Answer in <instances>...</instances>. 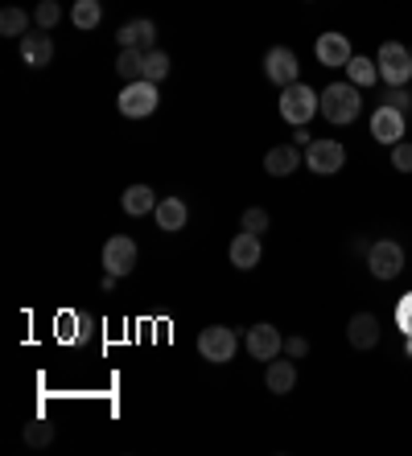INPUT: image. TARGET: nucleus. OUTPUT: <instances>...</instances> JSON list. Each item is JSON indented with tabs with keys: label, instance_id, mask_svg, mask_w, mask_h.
<instances>
[{
	"label": "nucleus",
	"instance_id": "nucleus-22",
	"mask_svg": "<svg viewBox=\"0 0 412 456\" xmlns=\"http://www.w3.org/2000/svg\"><path fill=\"white\" fill-rule=\"evenodd\" d=\"M70 21H75L83 33L95 29V25L103 21V9H99V0H75V9H70Z\"/></svg>",
	"mask_w": 412,
	"mask_h": 456
},
{
	"label": "nucleus",
	"instance_id": "nucleus-13",
	"mask_svg": "<svg viewBox=\"0 0 412 456\" xmlns=\"http://www.w3.org/2000/svg\"><path fill=\"white\" fill-rule=\"evenodd\" d=\"M119 50H157V25L149 17H136V21L119 25Z\"/></svg>",
	"mask_w": 412,
	"mask_h": 456
},
{
	"label": "nucleus",
	"instance_id": "nucleus-4",
	"mask_svg": "<svg viewBox=\"0 0 412 456\" xmlns=\"http://www.w3.org/2000/svg\"><path fill=\"white\" fill-rule=\"evenodd\" d=\"M235 350H239V338H235V330H227V325H210V330L198 333V354H202L206 362H215V366L231 362Z\"/></svg>",
	"mask_w": 412,
	"mask_h": 456
},
{
	"label": "nucleus",
	"instance_id": "nucleus-24",
	"mask_svg": "<svg viewBox=\"0 0 412 456\" xmlns=\"http://www.w3.org/2000/svg\"><path fill=\"white\" fill-rule=\"evenodd\" d=\"M25 29H29V17H25V9H4L0 12V33L4 37H25Z\"/></svg>",
	"mask_w": 412,
	"mask_h": 456
},
{
	"label": "nucleus",
	"instance_id": "nucleus-12",
	"mask_svg": "<svg viewBox=\"0 0 412 456\" xmlns=\"http://www.w3.org/2000/svg\"><path fill=\"white\" fill-rule=\"evenodd\" d=\"M347 338H350V346H355V350H375V346H380V338H383L380 317H375V313H355V317H350V325H347Z\"/></svg>",
	"mask_w": 412,
	"mask_h": 456
},
{
	"label": "nucleus",
	"instance_id": "nucleus-25",
	"mask_svg": "<svg viewBox=\"0 0 412 456\" xmlns=\"http://www.w3.org/2000/svg\"><path fill=\"white\" fill-rule=\"evenodd\" d=\"M169 75V53L165 50H144V78L149 83H161Z\"/></svg>",
	"mask_w": 412,
	"mask_h": 456
},
{
	"label": "nucleus",
	"instance_id": "nucleus-28",
	"mask_svg": "<svg viewBox=\"0 0 412 456\" xmlns=\"http://www.w3.org/2000/svg\"><path fill=\"white\" fill-rule=\"evenodd\" d=\"M396 330H400L404 338H412V292H404L400 305H396Z\"/></svg>",
	"mask_w": 412,
	"mask_h": 456
},
{
	"label": "nucleus",
	"instance_id": "nucleus-8",
	"mask_svg": "<svg viewBox=\"0 0 412 456\" xmlns=\"http://www.w3.org/2000/svg\"><path fill=\"white\" fill-rule=\"evenodd\" d=\"M297 70H301V66H297V53L289 50V45H272L268 58H264V75L284 91V86L297 83Z\"/></svg>",
	"mask_w": 412,
	"mask_h": 456
},
{
	"label": "nucleus",
	"instance_id": "nucleus-16",
	"mask_svg": "<svg viewBox=\"0 0 412 456\" xmlns=\"http://www.w3.org/2000/svg\"><path fill=\"white\" fill-rule=\"evenodd\" d=\"M50 58H54V42H50V33H25L21 37V62L29 66V70H42V66H50Z\"/></svg>",
	"mask_w": 412,
	"mask_h": 456
},
{
	"label": "nucleus",
	"instance_id": "nucleus-23",
	"mask_svg": "<svg viewBox=\"0 0 412 456\" xmlns=\"http://www.w3.org/2000/svg\"><path fill=\"white\" fill-rule=\"evenodd\" d=\"M347 70H350V83L355 86H371L380 78V62H375V58H358V53L347 62Z\"/></svg>",
	"mask_w": 412,
	"mask_h": 456
},
{
	"label": "nucleus",
	"instance_id": "nucleus-2",
	"mask_svg": "<svg viewBox=\"0 0 412 456\" xmlns=\"http://www.w3.org/2000/svg\"><path fill=\"white\" fill-rule=\"evenodd\" d=\"M322 111V95H317L314 86H305V83H293V86H284L281 91V116L289 119L293 127H305L309 119Z\"/></svg>",
	"mask_w": 412,
	"mask_h": 456
},
{
	"label": "nucleus",
	"instance_id": "nucleus-34",
	"mask_svg": "<svg viewBox=\"0 0 412 456\" xmlns=\"http://www.w3.org/2000/svg\"><path fill=\"white\" fill-rule=\"evenodd\" d=\"M116 280H119V276H111V272H108V276L99 280V288H103V292H111V288H116Z\"/></svg>",
	"mask_w": 412,
	"mask_h": 456
},
{
	"label": "nucleus",
	"instance_id": "nucleus-1",
	"mask_svg": "<svg viewBox=\"0 0 412 456\" xmlns=\"http://www.w3.org/2000/svg\"><path fill=\"white\" fill-rule=\"evenodd\" d=\"M358 111H363V95H358L355 83H330L322 91V116L330 119V124H355Z\"/></svg>",
	"mask_w": 412,
	"mask_h": 456
},
{
	"label": "nucleus",
	"instance_id": "nucleus-3",
	"mask_svg": "<svg viewBox=\"0 0 412 456\" xmlns=\"http://www.w3.org/2000/svg\"><path fill=\"white\" fill-rule=\"evenodd\" d=\"M157 103H161V95H157V83H149V78L124 83V91H119V116H124V119L152 116V111H157Z\"/></svg>",
	"mask_w": 412,
	"mask_h": 456
},
{
	"label": "nucleus",
	"instance_id": "nucleus-33",
	"mask_svg": "<svg viewBox=\"0 0 412 456\" xmlns=\"http://www.w3.org/2000/svg\"><path fill=\"white\" fill-rule=\"evenodd\" d=\"M293 144H297V149H309V144H314V136L301 127V132H293Z\"/></svg>",
	"mask_w": 412,
	"mask_h": 456
},
{
	"label": "nucleus",
	"instance_id": "nucleus-32",
	"mask_svg": "<svg viewBox=\"0 0 412 456\" xmlns=\"http://www.w3.org/2000/svg\"><path fill=\"white\" fill-rule=\"evenodd\" d=\"M284 354H289V358H305V354H309V341H305V338H289V341H284Z\"/></svg>",
	"mask_w": 412,
	"mask_h": 456
},
{
	"label": "nucleus",
	"instance_id": "nucleus-30",
	"mask_svg": "<svg viewBox=\"0 0 412 456\" xmlns=\"http://www.w3.org/2000/svg\"><path fill=\"white\" fill-rule=\"evenodd\" d=\"M391 165H396L400 173H412V144H408V140L391 144Z\"/></svg>",
	"mask_w": 412,
	"mask_h": 456
},
{
	"label": "nucleus",
	"instance_id": "nucleus-35",
	"mask_svg": "<svg viewBox=\"0 0 412 456\" xmlns=\"http://www.w3.org/2000/svg\"><path fill=\"white\" fill-rule=\"evenodd\" d=\"M408 358H412V338H408Z\"/></svg>",
	"mask_w": 412,
	"mask_h": 456
},
{
	"label": "nucleus",
	"instance_id": "nucleus-19",
	"mask_svg": "<svg viewBox=\"0 0 412 456\" xmlns=\"http://www.w3.org/2000/svg\"><path fill=\"white\" fill-rule=\"evenodd\" d=\"M119 202H124V214H132V218H144V214L157 210V193H152L149 185H128Z\"/></svg>",
	"mask_w": 412,
	"mask_h": 456
},
{
	"label": "nucleus",
	"instance_id": "nucleus-18",
	"mask_svg": "<svg viewBox=\"0 0 412 456\" xmlns=\"http://www.w3.org/2000/svg\"><path fill=\"white\" fill-rule=\"evenodd\" d=\"M305 160L301 152L293 149V144H281V149H268V157H264V169L272 173V177H289V173H297Z\"/></svg>",
	"mask_w": 412,
	"mask_h": 456
},
{
	"label": "nucleus",
	"instance_id": "nucleus-5",
	"mask_svg": "<svg viewBox=\"0 0 412 456\" xmlns=\"http://www.w3.org/2000/svg\"><path fill=\"white\" fill-rule=\"evenodd\" d=\"M375 62H380V78L388 86H404L412 78V50H404L400 42H383Z\"/></svg>",
	"mask_w": 412,
	"mask_h": 456
},
{
	"label": "nucleus",
	"instance_id": "nucleus-9",
	"mask_svg": "<svg viewBox=\"0 0 412 456\" xmlns=\"http://www.w3.org/2000/svg\"><path fill=\"white\" fill-rule=\"evenodd\" d=\"M404 127H408V116L396 111V107H375V116H371V136L380 140V144H400L404 140Z\"/></svg>",
	"mask_w": 412,
	"mask_h": 456
},
{
	"label": "nucleus",
	"instance_id": "nucleus-31",
	"mask_svg": "<svg viewBox=\"0 0 412 456\" xmlns=\"http://www.w3.org/2000/svg\"><path fill=\"white\" fill-rule=\"evenodd\" d=\"M388 107H396V111H404V116H408L412 95L404 91V86H388Z\"/></svg>",
	"mask_w": 412,
	"mask_h": 456
},
{
	"label": "nucleus",
	"instance_id": "nucleus-17",
	"mask_svg": "<svg viewBox=\"0 0 412 456\" xmlns=\"http://www.w3.org/2000/svg\"><path fill=\"white\" fill-rule=\"evenodd\" d=\"M157 226H161L165 234H174V231H182L185 223H190V210H185V202L182 198H161V202H157Z\"/></svg>",
	"mask_w": 412,
	"mask_h": 456
},
{
	"label": "nucleus",
	"instance_id": "nucleus-20",
	"mask_svg": "<svg viewBox=\"0 0 412 456\" xmlns=\"http://www.w3.org/2000/svg\"><path fill=\"white\" fill-rule=\"evenodd\" d=\"M264 382H268L272 395H289L297 387V366L293 362H268V374H264Z\"/></svg>",
	"mask_w": 412,
	"mask_h": 456
},
{
	"label": "nucleus",
	"instance_id": "nucleus-21",
	"mask_svg": "<svg viewBox=\"0 0 412 456\" xmlns=\"http://www.w3.org/2000/svg\"><path fill=\"white\" fill-rule=\"evenodd\" d=\"M116 70H119V78H124V83H136V78H144V50H119Z\"/></svg>",
	"mask_w": 412,
	"mask_h": 456
},
{
	"label": "nucleus",
	"instance_id": "nucleus-11",
	"mask_svg": "<svg viewBox=\"0 0 412 456\" xmlns=\"http://www.w3.org/2000/svg\"><path fill=\"white\" fill-rule=\"evenodd\" d=\"M243 346H248V354L256 362H272L284 350V338L276 333V325H251L248 338H243Z\"/></svg>",
	"mask_w": 412,
	"mask_h": 456
},
{
	"label": "nucleus",
	"instance_id": "nucleus-15",
	"mask_svg": "<svg viewBox=\"0 0 412 456\" xmlns=\"http://www.w3.org/2000/svg\"><path fill=\"white\" fill-rule=\"evenodd\" d=\"M231 264L239 267V272H251V267L260 264V255H264V247H260V234H251V231H239L235 239H231Z\"/></svg>",
	"mask_w": 412,
	"mask_h": 456
},
{
	"label": "nucleus",
	"instance_id": "nucleus-26",
	"mask_svg": "<svg viewBox=\"0 0 412 456\" xmlns=\"http://www.w3.org/2000/svg\"><path fill=\"white\" fill-rule=\"evenodd\" d=\"M58 21H62L58 0H42V4H37V12H33V25H37V29H54Z\"/></svg>",
	"mask_w": 412,
	"mask_h": 456
},
{
	"label": "nucleus",
	"instance_id": "nucleus-14",
	"mask_svg": "<svg viewBox=\"0 0 412 456\" xmlns=\"http://www.w3.org/2000/svg\"><path fill=\"white\" fill-rule=\"evenodd\" d=\"M355 53H350V42L347 33H322L317 37V62L330 66V70H338V66H347Z\"/></svg>",
	"mask_w": 412,
	"mask_h": 456
},
{
	"label": "nucleus",
	"instance_id": "nucleus-27",
	"mask_svg": "<svg viewBox=\"0 0 412 456\" xmlns=\"http://www.w3.org/2000/svg\"><path fill=\"white\" fill-rule=\"evenodd\" d=\"M50 440H54V428L45 424V419H33V424L25 428V444L29 448H45Z\"/></svg>",
	"mask_w": 412,
	"mask_h": 456
},
{
	"label": "nucleus",
	"instance_id": "nucleus-7",
	"mask_svg": "<svg viewBox=\"0 0 412 456\" xmlns=\"http://www.w3.org/2000/svg\"><path fill=\"white\" fill-rule=\"evenodd\" d=\"M305 165L317 173V177H330L347 165V149L338 144V140H314L309 149H305Z\"/></svg>",
	"mask_w": 412,
	"mask_h": 456
},
{
	"label": "nucleus",
	"instance_id": "nucleus-10",
	"mask_svg": "<svg viewBox=\"0 0 412 456\" xmlns=\"http://www.w3.org/2000/svg\"><path fill=\"white\" fill-rule=\"evenodd\" d=\"M103 267H108L111 276H128L132 267H136V243H132L128 234H116L103 243Z\"/></svg>",
	"mask_w": 412,
	"mask_h": 456
},
{
	"label": "nucleus",
	"instance_id": "nucleus-6",
	"mask_svg": "<svg viewBox=\"0 0 412 456\" xmlns=\"http://www.w3.org/2000/svg\"><path fill=\"white\" fill-rule=\"evenodd\" d=\"M367 267L375 280H396L404 272V247L391 243V239H380V243L367 247Z\"/></svg>",
	"mask_w": 412,
	"mask_h": 456
},
{
	"label": "nucleus",
	"instance_id": "nucleus-29",
	"mask_svg": "<svg viewBox=\"0 0 412 456\" xmlns=\"http://www.w3.org/2000/svg\"><path fill=\"white\" fill-rule=\"evenodd\" d=\"M243 231H251V234H264V231H268V210H260V206L243 210Z\"/></svg>",
	"mask_w": 412,
	"mask_h": 456
}]
</instances>
